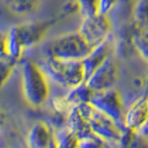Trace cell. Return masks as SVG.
<instances>
[{
  "label": "cell",
  "mask_w": 148,
  "mask_h": 148,
  "mask_svg": "<svg viewBox=\"0 0 148 148\" xmlns=\"http://www.w3.org/2000/svg\"><path fill=\"white\" fill-rule=\"evenodd\" d=\"M53 22L37 19L14 25L1 36V57H10L19 62L29 49L44 40Z\"/></svg>",
  "instance_id": "1"
},
{
  "label": "cell",
  "mask_w": 148,
  "mask_h": 148,
  "mask_svg": "<svg viewBox=\"0 0 148 148\" xmlns=\"http://www.w3.org/2000/svg\"><path fill=\"white\" fill-rule=\"evenodd\" d=\"M56 140L59 148H78L79 139L68 128L62 129L56 135Z\"/></svg>",
  "instance_id": "18"
},
{
  "label": "cell",
  "mask_w": 148,
  "mask_h": 148,
  "mask_svg": "<svg viewBox=\"0 0 148 148\" xmlns=\"http://www.w3.org/2000/svg\"><path fill=\"white\" fill-rule=\"evenodd\" d=\"M141 35L143 36H145L146 38H148V25L146 27H144L143 29H141Z\"/></svg>",
  "instance_id": "24"
},
{
  "label": "cell",
  "mask_w": 148,
  "mask_h": 148,
  "mask_svg": "<svg viewBox=\"0 0 148 148\" xmlns=\"http://www.w3.org/2000/svg\"><path fill=\"white\" fill-rule=\"evenodd\" d=\"M21 89L25 100L32 107L44 106L50 98V79L40 64L25 59L20 64Z\"/></svg>",
  "instance_id": "2"
},
{
  "label": "cell",
  "mask_w": 148,
  "mask_h": 148,
  "mask_svg": "<svg viewBox=\"0 0 148 148\" xmlns=\"http://www.w3.org/2000/svg\"><path fill=\"white\" fill-rule=\"evenodd\" d=\"M137 1L138 0H120L118 8L120 9L121 12H124V15L126 12V15H128L129 17H133L134 7H135V5H136Z\"/></svg>",
  "instance_id": "23"
},
{
  "label": "cell",
  "mask_w": 148,
  "mask_h": 148,
  "mask_svg": "<svg viewBox=\"0 0 148 148\" xmlns=\"http://www.w3.org/2000/svg\"><path fill=\"white\" fill-rule=\"evenodd\" d=\"M124 126L134 132H143L148 126V94L137 97L126 108Z\"/></svg>",
  "instance_id": "9"
},
{
  "label": "cell",
  "mask_w": 148,
  "mask_h": 148,
  "mask_svg": "<svg viewBox=\"0 0 148 148\" xmlns=\"http://www.w3.org/2000/svg\"><path fill=\"white\" fill-rule=\"evenodd\" d=\"M120 79V68L115 56L108 59L86 80V84L95 91H105L116 88Z\"/></svg>",
  "instance_id": "8"
},
{
  "label": "cell",
  "mask_w": 148,
  "mask_h": 148,
  "mask_svg": "<svg viewBox=\"0 0 148 148\" xmlns=\"http://www.w3.org/2000/svg\"><path fill=\"white\" fill-rule=\"evenodd\" d=\"M133 20L141 29L148 25V0H138L134 7Z\"/></svg>",
  "instance_id": "16"
},
{
  "label": "cell",
  "mask_w": 148,
  "mask_h": 148,
  "mask_svg": "<svg viewBox=\"0 0 148 148\" xmlns=\"http://www.w3.org/2000/svg\"><path fill=\"white\" fill-rule=\"evenodd\" d=\"M92 49L78 30L62 34L48 41L45 46L46 57L64 60L82 61L88 57Z\"/></svg>",
  "instance_id": "3"
},
{
  "label": "cell",
  "mask_w": 148,
  "mask_h": 148,
  "mask_svg": "<svg viewBox=\"0 0 148 148\" xmlns=\"http://www.w3.org/2000/svg\"><path fill=\"white\" fill-rule=\"evenodd\" d=\"M119 2L120 0H100L99 14L110 16L111 12L118 8Z\"/></svg>",
  "instance_id": "22"
},
{
  "label": "cell",
  "mask_w": 148,
  "mask_h": 148,
  "mask_svg": "<svg viewBox=\"0 0 148 148\" xmlns=\"http://www.w3.org/2000/svg\"><path fill=\"white\" fill-rule=\"evenodd\" d=\"M55 139V134L45 121H38L30 128L27 135L28 148H50Z\"/></svg>",
  "instance_id": "11"
},
{
  "label": "cell",
  "mask_w": 148,
  "mask_h": 148,
  "mask_svg": "<svg viewBox=\"0 0 148 148\" xmlns=\"http://www.w3.org/2000/svg\"><path fill=\"white\" fill-rule=\"evenodd\" d=\"M143 132H134L125 128L123 137L119 141L121 148H146L147 139L144 137Z\"/></svg>",
  "instance_id": "15"
},
{
  "label": "cell",
  "mask_w": 148,
  "mask_h": 148,
  "mask_svg": "<svg viewBox=\"0 0 148 148\" xmlns=\"http://www.w3.org/2000/svg\"><path fill=\"white\" fill-rule=\"evenodd\" d=\"M78 148H109L108 143L96 135H90L78 141Z\"/></svg>",
  "instance_id": "21"
},
{
  "label": "cell",
  "mask_w": 148,
  "mask_h": 148,
  "mask_svg": "<svg viewBox=\"0 0 148 148\" xmlns=\"http://www.w3.org/2000/svg\"><path fill=\"white\" fill-rule=\"evenodd\" d=\"M41 67L51 82L69 90L85 84L87 80L85 66L80 60H64L46 57Z\"/></svg>",
  "instance_id": "4"
},
{
  "label": "cell",
  "mask_w": 148,
  "mask_h": 148,
  "mask_svg": "<svg viewBox=\"0 0 148 148\" xmlns=\"http://www.w3.org/2000/svg\"><path fill=\"white\" fill-rule=\"evenodd\" d=\"M134 46H135V51L140 56L143 60L146 61L148 68V38H146L140 34L138 37L135 39ZM146 88L148 89V70L147 76H146Z\"/></svg>",
  "instance_id": "20"
},
{
  "label": "cell",
  "mask_w": 148,
  "mask_h": 148,
  "mask_svg": "<svg viewBox=\"0 0 148 148\" xmlns=\"http://www.w3.org/2000/svg\"><path fill=\"white\" fill-rule=\"evenodd\" d=\"M67 124H68L67 128L74 134L78 139H82V138L92 135V132L90 129L88 121L78 106L73 108V110L68 115Z\"/></svg>",
  "instance_id": "12"
},
{
  "label": "cell",
  "mask_w": 148,
  "mask_h": 148,
  "mask_svg": "<svg viewBox=\"0 0 148 148\" xmlns=\"http://www.w3.org/2000/svg\"><path fill=\"white\" fill-rule=\"evenodd\" d=\"M3 5L9 14L16 17H28L37 11L41 0H3Z\"/></svg>",
  "instance_id": "13"
},
{
  "label": "cell",
  "mask_w": 148,
  "mask_h": 148,
  "mask_svg": "<svg viewBox=\"0 0 148 148\" xmlns=\"http://www.w3.org/2000/svg\"><path fill=\"white\" fill-rule=\"evenodd\" d=\"M78 107L87 119L94 135L100 137L107 143L119 144L125 132V127L115 121L109 116L105 115L104 112L98 110L91 104H84Z\"/></svg>",
  "instance_id": "5"
},
{
  "label": "cell",
  "mask_w": 148,
  "mask_h": 148,
  "mask_svg": "<svg viewBox=\"0 0 148 148\" xmlns=\"http://www.w3.org/2000/svg\"><path fill=\"white\" fill-rule=\"evenodd\" d=\"M75 1L78 6L79 14L82 18H87L99 14L100 0H75Z\"/></svg>",
  "instance_id": "17"
},
{
  "label": "cell",
  "mask_w": 148,
  "mask_h": 148,
  "mask_svg": "<svg viewBox=\"0 0 148 148\" xmlns=\"http://www.w3.org/2000/svg\"><path fill=\"white\" fill-rule=\"evenodd\" d=\"M117 50L116 42L111 39V37L104 41L103 44L97 46L96 48L92 49V51L89 53V56L85 60H82L85 70H86V76L87 79L92 75V73L96 70L97 68L105 64L108 59L115 56Z\"/></svg>",
  "instance_id": "10"
},
{
  "label": "cell",
  "mask_w": 148,
  "mask_h": 148,
  "mask_svg": "<svg viewBox=\"0 0 148 148\" xmlns=\"http://www.w3.org/2000/svg\"><path fill=\"white\" fill-rule=\"evenodd\" d=\"M78 31L92 48H96L111 37L114 31V20L109 15L103 14L82 18Z\"/></svg>",
  "instance_id": "6"
},
{
  "label": "cell",
  "mask_w": 148,
  "mask_h": 148,
  "mask_svg": "<svg viewBox=\"0 0 148 148\" xmlns=\"http://www.w3.org/2000/svg\"><path fill=\"white\" fill-rule=\"evenodd\" d=\"M90 104L98 110L117 121L121 126H124L126 108L121 94L116 88L105 91H97L92 97Z\"/></svg>",
  "instance_id": "7"
},
{
  "label": "cell",
  "mask_w": 148,
  "mask_h": 148,
  "mask_svg": "<svg viewBox=\"0 0 148 148\" xmlns=\"http://www.w3.org/2000/svg\"><path fill=\"white\" fill-rule=\"evenodd\" d=\"M17 65H18V61H16L15 59L10 57H1V86L2 87L11 77Z\"/></svg>",
  "instance_id": "19"
},
{
  "label": "cell",
  "mask_w": 148,
  "mask_h": 148,
  "mask_svg": "<svg viewBox=\"0 0 148 148\" xmlns=\"http://www.w3.org/2000/svg\"><path fill=\"white\" fill-rule=\"evenodd\" d=\"M95 94H96V91L90 88L85 82L80 86L76 87V88L70 89L66 96L68 101L71 104V106L77 107V106H80V105L84 104H90V101H91Z\"/></svg>",
  "instance_id": "14"
}]
</instances>
